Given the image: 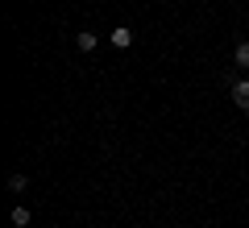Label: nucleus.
<instances>
[{"label":"nucleus","instance_id":"f257e3e1","mask_svg":"<svg viewBox=\"0 0 249 228\" xmlns=\"http://www.w3.org/2000/svg\"><path fill=\"white\" fill-rule=\"evenodd\" d=\"M112 46H116V50H129V46H133V29H129V25H116L112 29Z\"/></svg>","mask_w":249,"mask_h":228},{"label":"nucleus","instance_id":"f03ea898","mask_svg":"<svg viewBox=\"0 0 249 228\" xmlns=\"http://www.w3.org/2000/svg\"><path fill=\"white\" fill-rule=\"evenodd\" d=\"M232 104H237V108H249V79L232 83Z\"/></svg>","mask_w":249,"mask_h":228},{"label":"nucleus","instance_id":"7ed1b4c3","mask_svg":"<svg viewBox=\"0 0 249 228\" xmlns=\"http://www.w3.org/2000/svg\"><path fill=\"white\" fill-rule=\"evenodd\" d=\"M29 220H34V216H29V208H25V203H17V208H13V224H17V228H25Z\"/></svg>","mask_w":249,"mask_h":228},{"label":"nucleus","instance_id":"20e7f679","mask_svg":"<svg viewBox=\"0 0 249 228\" xmlns=\"http://www.w3.org/2000/svg\"><path fill=\"white\" fill-rule=\"evenodd\" d=\"M96 42H100L96 34H75V46H79V50H96Z\"/></svg>","mask_w":249,"mask_h":228},{"label":"nucleus","instance_id":"39448f33","mask_svg":"<svg viewBox=\"0 0 249 228\" xmlns=\"http://www.w3.org/2000/svg\"><path fill=\"white\" fill-rule=\"evenodd\" d=\"M25 187H29L25 175H13V178H9V191H25Z\"/></svg>","mask_w":249,"mask_h":228},{"label":"nucleus","instance_id":"423d86ee","mask_svg":"<svg viewBox=\"0 0 249 228\" xmlns=\"http://www.w3.org/2000/svg\"><path fill=\"white\" fill-rule=\"evenodd\" d=\"M237 67H249V42L237 46Z\"/></svg>","mask_w":249,"mask_h":228}]
</instances>
